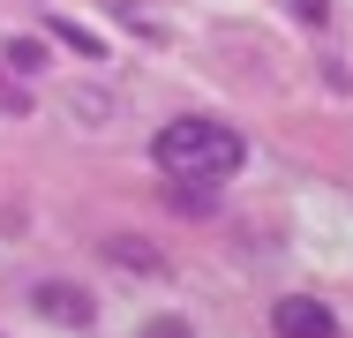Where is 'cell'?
<instances>
[{"label":"cell","instance_id":"1","mask_svg":"<svg viewBox=\"0 0 353 338\" xmlns=\"http://www.w3.org/2000/svg\"><path fill=\"white\" fill-rule=\"evenodd\" d=\"M150 150H158V173L165 181H233L241 173V158H248V143L241 128H225L211 113H181V121H165V128L150 135Z\"/></svg>","mask_w":353,"mask_h":338},{"label":"cell","instance_id":"2","mask_svg":"<svg viewBox=\"0 0 353 338\" xmlns=\"http://www.w3.org/2000/svg\"><path fill=\"white\" fill-rule=\"evenodd\" d=\"M30 308H38L46 324H61V331H90V324H98L90 286H75V278H38V286H30Z\"/></svg>","mask_w":353,"mask_h":338},{"label":"cell","instance_id":"3","mask_svg":"<svg viewBox=\"0 0 353 338\" xmlns=\"http://www.w3.org/2000/svg\"><path fill=\"white\" fill-rule=\"evenodd\" d=\"M271 331L279 338H339V316H331L316 293H285L279 308H271Z\"/></svg>","mask_w":353,"mask_h":338},{"label":"cell","instance_id":"4","mask_svg":"<svg viewBox=\"0 0 353 338\" xmlns=\"http://www.w3.org/2000/svg\"><path fill=\"white\" fill-rule=\"evenodd\" d=\"M98 256H105V264H121L128 270V278H165V248H150V241H143V233H105V241H98Z\"/></svg>","mask_w":353,"mask_h":338},{"label":"cell","instance_id":"5","mask_svg":"<svg viewBox=\"0 0 353 338\" xmlns=\"http://www.w3.org/2000/svg\"><path fill=\"white\" fill-rule=\"evenodd\" d=\"M46 30H53V38H61V46H68V53H83V61H98V53H105V38H98V30H83V23H75V15H53V23H46Z\"/></svg>","mask_w":353,"mask_h":338},{"label":"cell","instance_id":"6","mask_svg":"<svg viewBox=\"0 0 353 338\" xmlns=\"http://www.w3.org/2000/svg\"><path fill=\"white\" fill-rule=\"evenodd\" d=\"M0 68L38 75V68H46V38H8V46H0Z\"/></svg>","mask_w":353,"mask_h":338},{"label":"cell","instance_id":"7","mask_svg":"<svg viewBox=\"0 0 353 338\" xmlns=\"http://www.w3.org/2000/svg\"><path fill=\"white\" fill-rule=\"evenodd\" d=\"M165 203H173L181 218H211V188H203V181H165Z\"/></svg>","mask_w":353,"mask_h":338},{"label":"cell","instance_id":"8","mask_svg":"<svg viewBox=\"0 0 353 338\" xmlns=\"http://www.w3.org/2000/svg\"><path fill=\"white\" fill-rule=\"evenodd\" d=\"M30 106H38V98H30L23 83H15V68H0V113H8V121H23Z\"/></svg>","mask_w":353,"mask_h":338},{"label":"cell","instance_id":"9","mask_svg":"<svg viewBox=\"0 0 353 338\" xmlns=\"http://www.w3.org/2000/svg\"><path fill=\"white\" fill-rule=\"evenodd\" d=\"M136 338H196V324H188V316H150Z\"/></svg>","mask_w":353,"mask_h":338},{"label":"cell","instance_id":"10","mask_svg":"<svg viewBox=\"0 0 353 338\" xmlns=\"http://www.w3.org/2000/svg\"><path fill=\"white\" fill-rule=\"evenodd\" d=\"M293 15H301L308 30H323V23H331V0H293Z\"/></svg>","mask_w":353,"mask_h":338}]
</instances>
